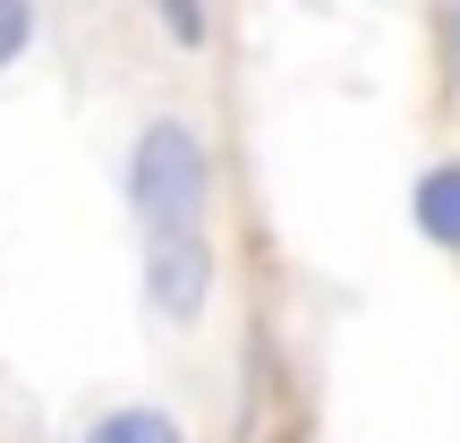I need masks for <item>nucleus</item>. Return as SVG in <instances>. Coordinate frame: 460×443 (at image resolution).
I'll return each mask as SVG.
<instances>
[{
	"instance_id": "nucleus-1",
	"label": "nucleus",
	"mask_w": 460,
	"mask_h": 443,
	"mask_svg": "<svg viewBox=\"0 0 460 443\" xmlns=\"http://www.w3.org/2000/svg\"><path fill=\"white\" fill-rule=\"evenodd\" d=\"M205 197H214V163H205V137L188 120H154L128 154V205L146 222V239L163 230H205Z\"/></svg>"
},
{
	"instance_id": "nucleus-2",
	"label": "nucleus",
	"mask_w": 460,
	"mask_h": 443,
	"mask_svg": "<svg viewBox=\"0 0 460 443\" xmlns=\"http://www.w3.org/2000/svg\"><path fill=\"white\" fill-rule=\"evenodd\" d=\"M146 298L171 324H197L205 315V298H214V247H205V230H163V239H146Z\"/></svg>"
},
{
	"instance_id": "nucleus-3",
	"label": "nucleus",
	"mask_w": 460,
	"mask_h": 443,
	"mask_svg": "<svg viewBox=\"0 0 460 443\" xmlns=\"http://www.w3.org/2000/svg\"><path fill=\"white\" fill-rule=\"evenodd\" d=\"M410 222L427 247H444V256H460V154L452 163H427L410 188Z\"/></svg>"
},
{
	"instance_id": "nucleus-4",
	"label": "nucleus",
	"mask_w": 460,
	"mask_h": 443,
	"mask_svg": "<svg viewBox=\"0 0 460 443\" xmlns=\"http://www.w3.org/2000/svg\"><path fill=\"white\" fill-rule=\"evenodd\" d=\"M85 443H188V435H180V418H171V410L128 401V410H102L94 427H85Z\"/></svg>"
},
{
	"instance_id": "nucleus-5",
	"label": "nucleus",
	"mask_w": 460,
	"mask_h": 443,
	"mask_svg": "<svg viewBox=\"0 0 460 443\" xmlns=\"http://www.w3.org/2000/svg\"><path fill=\"white\" fill-rule=\"evenodd\" d=\"M146 9L163 17V34H171L180 51H197V43H205V0H146Z\"/></svg>"
},
{
	"instance_id": "nucleus-6",
	"label": "nucleus",
	"mask_w": 460,
	"mask_h": 443,
	"mask_svg": "<svg viewBox=\"0 0 460 443\" xmlns=\"http://www.w3.org/2000/svg\"><path fill=\"white\" fill-rule=\"evenodd\" d=\"M34 43V0H0V68H17Z\"/></svg>"
},
{
	"instance_id": "nucleus-7",
	"label": "nucleus",
	"mask_w": 460,
	"mask_h": 443,
	"mask_svg": "<svg viewBox=\"0 0 460 443\" xmlns=\"http://www.w3.org/2000/svg\"><path fill=\"white\" fill-rule=\"evenodd\" d=\"M452 68H460V0H452Z\"/></svg>"
}]
</instances>
